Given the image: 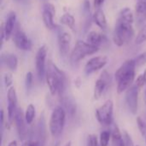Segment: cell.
Wrapping results in <instances>:
<instances>
[{
	"label": "cell",
	"mask_w": 146,
	"mask_h": 146,
	"mask_svg": "<svg viewBox=\"0 0 146 146\" xmlns=\"http://www.w3.org/2000/svg\"><path fill=\"white\" fill-rule=\"evenodd\" d=\"M145 139H146V136H145Z\"/></svg>",
	"instance_id": "7bdbcfd3"
},
{
	"label": "cell",
	"mask_w": 146,
	"mask_h": 146,
	"mask_svg": "<svg viewBox=\"0 0 146 146\" xmlns=\"http://www.w3.org/2000/svg\"><path fill=\"white\" fill-rule=\"evenodd\" d=\"M4 84L7 88H9L13 83V76L10 72H6L3 76Z\"/></svg>",
	"instance_id": "f1b7e54d"
},
{
	"label": "cell",
	"mask_w": 146,
	"mask_h": 146,
	"mask_svg": "<svg viewBox=\"0 0 146 146\" xmlns=\"http://www.w3.org/2000/svg\"><path fill=\"white\" fill-rule=\"evenodd\" d=\"M98 46L92 45L87 41L78 40L71 52V61L73 63H78L86 56L95 54L98 52Z\"/></svg>",
	"instance_id": "5b68a950"
},
{
	"label": "cell",
	"mask_w": 146,
	"mask_h": 146,
	"mask_svg": "<svg viewBox=\"0 0 146 146\" xmlns=\"http://www.w3.org/2000/svg\"><path fill=\"white\" fill-rule=\"evenodd\" d=\"M144 75H145V81H146V70L145 71V72H144Z\"/></svg>",
	"instance_id": "f35d334b"
},
{
	"label": "cell",
	"mask_w": 146,
	"mask_h": 146,
	"mask_svg": "<svg viewBox=\"0 0 146 146\" xmlns=\"http://www.w3.org/2000/svg\"><path fill=\"white\" fill-rule=\"evenodd\" d=\"M92 20L96 23V25L98 27H99L101 29L105 30L107 28L108 23H107L106 15H105L104 10H102L101 9H98L94 12V14L92 15Z\"/></svg>",
	"instance_id": "d6986e66"
},
{
	"label": "cell",
	"mask_w": 146,
	"mask_h": 146,
	"mask_svg": "<svg viewBox=\"0 0 146 146\" xmlns=\"http://www.w3.org/2000/svg\"><path fill=\"white\" fill-rule=\"evenodd\" d=\"M60 22L68 28H69L71 30L74 31L75 28V19L71 14H64L61 18H60Z\"/></svg>",
	"instance_id": "7402d4cb"
},
{
	"label": "cell",
	"mask_w": 146,
	"mask_h": 146,
	"mask_svg": "<svg viewBox=\"0 0 146 146\" xmlns=\"http://www.w3.org/2000/svg\"><path fill=\"white\" fill-rule=\"evenodd\" d=\"M114 103L111 100H108L99 108L96 110V117L98 122L104 126H109L113 121Z\"/></svg>",
	"instance_id": "8992f818"
},
{
	"label": "cell",
	"mask_w": 146,
	"mask_h": 146,
	"mask_svg": "<svg viewBox=\"0 0 146 146\" xmlns=\"http://www.w3.org/2000/svg\"><path fill=\"white\" fill-rule=\"evenodd\" d=\"M13 41L15 46L22 51H30L32 49V41L21 28H16L13 35Z\"/></svg>",
	"instance_id": "4fadbf2b"
},
{
	"label": "cell",
	"mask_w": 146,
	"mask_h": 146,
	"mask_svg": "<svg viewBox=\"0 0 146 146\" xmlns=\"http://www.w3.org/2000/svg\"><path fill=\"white\" fill-rule=\"evenodd\" d=\"M74 83L77 87H80V83H81V81H80V77H77L75 80H74Z\"/></svg>",
	"instance_id": "d590c367"
},
{
	"label": "cell",
	"mask_w": 146,
	"mask_h": 146,
	"mask_svg": "<svg viewBox=\"0 0 146 146\" xmlns=\"http://www.w3.org/2000/svg\"><path fill=\"white\" fill-rule=\"evenodd\" d=\"M135 12L138 25L144 24L146 22V2L138 1L135 5Z\"/></svg>",
	"instance_id": "ac0fdd59"
},
{
	"label": "cell",
	"mask_w": 146,
	"mask_h": 146,
	"mask_svg": "<svg viewBox=\"0 0 146 146\" xmlns=\"http://www.w3.org/2000/svg\"><path fill=\"white\" fill-rule=\"evenodd\" d=\"M108 63V57L106 56H97L93 57L87 61L85 65L84 71L86 75L92 74L101 69H103Z\"/></svg>",
	"instance_id": "30bf717a"
},
{
	"label": "cell",
	"mask_w": 146,
	"mask_h": 146,
	"mask_svg": "<svg viewBox=\"0 0 146 146\" xmlns=\"http://www.w3.org/2000/svg\"><path fill=\"white\" fill-rule=\"evenodd\" d=\"M66 122V111L62 107H56L51 114L49 128L50 134L53 137L59 136L64 128Z\"/></svg>",
	"instance_id": "277c9868"
},
{
	"label": "cell",
	"mask_w": 146,
	"mask_h": 146,
	"mask_svg": "<svg viewBox=\"0 0 146 146\" xmlns=\"http://www.w3.org/2000/svg\"><path fill=\"white\" fill-rule=\"evenodd\" d=\"M123 138H124V141H125V145L134 146L133 145V140H132L131 136L127 132H124V137Z\"/></svg>",
	"instance_id": "d6a6232c"
},
{
	"label": "cell",
	"mask_w": 146,
	"mask_h": 146,
	"mask_svg": "<svg viewBox=\"0 0 146 146\" xmlns=\"http://www.w3.org/2000/svg\"><path fill=\"white\" fill-rule=\"evenodd\" d=\"M126 102L130 112L133 114H136L139 107V88L136 84L132 85L129 89H127Z\"/></svg>",
	"instance_id": "7c38bea8"
},
{
	"label": "cell",
	"mask_w": 146,
	"mask_h": 146,
	"mask_svg": "<svg viewBox=\"0 0 146 146\" xmlns=\"http://www.w3.org/2000/svg\"><path fill=\"white\" fill-rule=\"evenodd\" d=\"M33 75L31 71H29L26 74V78H25V86L27 91L31 89L33 86Z\"/></svg>",
	"instance_id": "4316f807"
},
{
	"label": "cell",
	"mask_w": 146,
	"mask_h": 146,
	"mask_svg": "<svg viewBox=\"0 0 146 146\" xmlns=\"http://www.w3.org/2000/svg\"><path fill=\"white\" fill-rule=\"evenodd\" d=\"M146 41V22L145 24L143 26V28L140 29V31L139 32V34H137L136 38H135V43L137 45H140L143 44L144 42Z\"/></svg>",
	"instance_id": "cb8c5ba5"
},
{
	"label": "cell",
	"mask_w": 146,
	"mask_h": 146,
	"mask_svg": "<svg viewBox=\"0 0 146 146\" xmlns=\"http://www.w3.org/2000/svg\"><path fill=\"white\" fill-rule=\"evenodd\" d=\"M71 40H72V37H71L69 33H68L66 31H63V30L59 31L58 37H57L58 47H59L60 54H61V56L62 58L67 57L68 54Z\"/></svg>",
	"instance_id": "5bb4252c"
},
{
	"label": "cell",
	"mask_w": 146,
	"mask_h": 146,
	"mask_svg": "<svg viewBox=\"0 0 146 146\" xmlns=\"http://www.w3.org/2000/svg\"><path fill=\"white\" fill-rule=\"evenodd\" d=\"M137 125L142 136H146V123L141 117H137Z\"/></svg>",
	"instance_id": "484cf974"
},
{
	"label": "cell",
	"mask_w": 146,
	"mask_h": 146,
	"mask_svg": "<svg viewBox=\"0 0 146 146\" xmlns=\"http://www.w3.org/2000/svg\"><path fill=\"white\" fill-rule=\"evenodd\" d=\"M47 56V47L45 46H41L36 54V71L38 78L40 82H43L45 78L46 69H45V61Z\"/></svg>",
	"instance_id": "ba28073f"
},
{
	"label": "cell",
	"mask_w": 146,
	"mask_h": 146,
	"mask_svg": "<svg viewBox=\"0 0 146 146\" xmlns=\"http://www.w3.org/2000/svg\"><path fill=\"white\" fill-rule=\"evenodd\" d=\"M8 99V121L6 122V128L10 129V126L15 120V116L17 111V96L14 87H9L7 92Z\"/></svg>",
	"instance_id": "52a82bcc"
},
{
	"label": "cell",
	"mask_w": 146,
	"mask_h": 146,
	"mask_svg": "<svg viewBox=\"0 0 146 146\" xmlns=\"http://www.w3.org/2000/svg\"><path fill=\"white\" fill-rule=\"evenodd\" d=\"M56 15V9L52 3H46L43 6L42 11V18L45 27L50 29L53 30L57 28L56 23L54 22V15Z\"/></svg>",
	"instance_id": "8fae6325"
},
{
	"label": "cell",
	"mask_w": 146,
	"mask_h": 146,
	"mask_svg": "<svg viewBox=\"0 0 146 146\" xmlns=\"http://www.w3.org/2000/svg\"><path fill=\"white\" fill-rule=\"evenodd\" d=\"M139 1H142V2H146V0H139Z\"/></svg>",
	"instance_id": "ab89813d"
},
{
	"label": "cell",
	"mask_w": 146,
	"mask_h": 146,
	"mask_svg": "<svg viewBox=\"0 0 146 146\" xmlns=\"http://www.w3.org/2000/svg\"><path fill=\"white\" fill-rule=\"evenodd\" d=\"M110 83H111L110 75L108 73L107 71H104L101 73L100 77L95 83V86H94V98L96 100H98V99L101 98V96L104 93L105 89L109 87Z\"/></svg>",
	"instance_id": "9c48e42d"
},
{
	"label": "cell",
	"mask_w": 146,
	"mask_h": 146,
	"mask_svg": "<svg viewBox=\"0 0 146 146\" xmlns=\"http://www.w3.org/2000/svg\"><path fill=\"white\" fill-rule=\"evenodd\" d=\"M135 84L138 86L139 89H141V88H143V87L145 85L146 81L144 73L141 74V75H139V76L137 77V80H136V82H135Z\"/></svg>",
	"instance_id": "4dcf8cb0"
},
{
	"label": "cell",
	"mask_w": 146,
	"mask_h": 146,
	"mask_svg": "<svg viewBox=\"0 0 146 146\" xmlns=\"http://www.w3.org/2000/svg\"><path fill=\"white\" fill-rule=\"evenodd\" d=\"M45 80L52 96L58 94L60 97L63 96L67 85L66 75L51 61L48 62Z\"/></svg>",
	"instance_id": "7a4b0ae2"
},
{
	"label": "cell",
	"mask_w": 146,
	"mask_h": 146,
	"mask_svg": "<svg viewBox=\"0 0 146 146\" xmlns=\"http://www.w3.org/2000/svg\"><path fill=\"white\" fill-rule=\"evenodd\" d=\"M15 1H19V0H15Z\"/></svg>",
	"instance_id": "b9f144b4"
},
{
	"label": "cell",
	"mask_w": 146,
	"mask_h": 146,
	"mask_svg": "<svg viewBox=\"0 0 146 146\" xmlns=\"http://www.w3.org/2000/svg\"><path fill=\"white\" fill-rule=\"evenodd\" d=\"M106 40V37L104 34H102L96 31H91L86 36V41L92 45L99 46L102 43Z\"/></svg>",
	"instance_id": "ffe728a7"
},
{
	"label": "cell",
	"mask_w": 146,
	"mask_h": 146,
	"mask_svg": "<svg viewBox=\"0 0 146 146\" xmlns=\"http://www.w3.org/2000/svg\"><path fill=\"white\" fill-rule=\"evenodd\" d=\"M133 22L134 15L129 8L126 7L121 10L113 34L114 43L117 46H122L126 43L129 42L133 37Z\"/></svg>",
	"instance_id": "6da1fadb"
},
{
	"label": "cell",
	"mask_w": 146,
	"mask_h": 146,
	"mask_svg": "<svg viewBox=\"0 0 146 146\" xmlns=\"http://www.w3.org/2000/svg\"><path fill=\"white\" fill-rule=\"evenodd\" d=\"M112 146H126L124 138H122L121 133L118 126H115L112 132Z\"/></svg>",
	"instance_id": "44dd1931"
},
{
	"label": "cell",
	"mask_w": 146,
	"mask_h": 146,
	"mask_svg": "<svg viewBox=\"0 0 146 146\" xmlns=\"http://www.w3.org/2000/svg\"><path fill=\"white\" fill-rule=\"evenodd\" d=\"M136 63L134 59L125 61L115 73V78L117 81V93L121 94L127 90L134 81Z\"/></svg>",
	"instance_id": "3957f363"
},
{
	"label": "cell",
	"mask_w": 146,
	"mask_h": 146,
	"mask_svg": "<svg viewBox=\"0 0 146 146\" xmlns=\"http://www.w3.org/2000/svg\"><path fill=\"white\" fill-rule=\"evenodd\" d=\"M3 0H0V3H3Z\"/></svg>",
	"instance_id": "60d3db41"
},
{
	"label": "cell",
	"mask_w": 146,
	"mask_h": 146,
	"mask_svg": "<svg viewBox=\"0 0 146 146\" xmlns=\"http://www.w3.org/2000/svg\"><path fill=\"white\" fill-rule=\"evenodd\" d=\"M16 22V15L15 12L10 11L7 16V19L4 23V29H5V34H6V40H9V38L11 37L14 28H15V24Z\"/></svg>",
	"instance_id": "2e32d148"
},
{
	"label": "cell",
	"mask_w": 146,
	"mask_h": 146,
	"mask_svg": "<svg viewBox=\"0 0 146 146\" xmlns=\"http://www.w3.org/2000/svg\"><path fill=\"white\" fill-rule=\"evenodd\" d=\"M83 10L86 16H90V11H91V3L88 0H85L83 3Z\"/></svg>",
	"instance_id": "1f68e13d"
},
{
	"label": "cell",
	"mask_w": 146,
	"mask_h": 146,
	"mask_svg": "<svg viewBox=\"0 0 146 146\" xmlns=\"http://www.w3.org/2000/svg\"><path fill=\"white\" fill-rule=\"evenodd\" d=\"M87 146H98V137L95 134H90L87 138Z\"/></svg>",
	"instance_id": "f546056e"
},
{
	"label": "cell",
	"mask_w": 146,
	"mask_h": 146,
	"mask_svg": "<svg viewBox=\"0 0 146 146\" xmlns=\"http://www.w3.org/2000/svg\"><path fill=\"white\" fill-rule=\"evenodd\" d=\"M110 136L111 135H110V133L109 131L102 132L101 134H100V139H99L100 146H108Z\"/></svg>",
	"instance_id": "d4e9b609"
},
{
	"label": "cell",
	"mask_w": 146,
	"mask_h": 146,
	"mask_svg": "<svg viewBox=\"0 0 146 146\" xmlns=\"http://www.w3.org/2000/svg\"><path fill=\"white\" fill-rule=\"evenodd\" d=\"M8 146H18V145H17V142H16V141H11V142L8 145Z\"/></svg>",
	"instance_id": "8d00e7d4"
},
{
	"label": "cell",
	"mask_w": 146,
	"mask_h": 146,
	"mask_svg": "<svg viewBox=\"0 0 146 146\" xmlns=\"http://www.w3.org/2000/svg\"><path fill=\"white\" fill-rule=\"evenodd\" d=\"M35 114H36L35 107L33 104H29L27 107V109L25 112V119H26V122L27 125H31L33 122Z\"/></svg>",
	"instance_id": "603a6c76"
},
{
	"label": "cell",
	"mask_w": 146,
	"mask_h": 146,
	"mask_svg": "<svg viewBox=\"0 0 146 146\" xmlns=\"http://www.w3.org/2000/svg\"><path fill=\"white\" fill-rule=\"evenodd\" d=\"M104 0H94V5H95V7L99 8L104 3Z\"/></svg>",
	"instance_id": "e575fe53"
},
{
	"label": "cell",
	"mask_w": 146,
	"mask_h": 146,
	"mask_svg": "<svg viewBox=\"0 0 146 146\" xmlns=\"http://www.w3.org/2000/svg\"><path fill=\"white\" fill-rule=\"evenodd\" d=\"M15 123L16 126V129L18 132V134L20 136L21 139H24L27 135V128H26V119H25V114H23L22 109L18 108L15 116Z\"/></svg>",
	"instance_id": "9a60e30c"
},
{
	"label": "cell",
	"mask_w": 146,
	"mask_h": 146,
	"mask_svg": "<svg viewBox=\"0 0 146 146\" xmlns=\"http://www.w3.org/2000/svg\"><path fill=\"white\" fill-rule=\"evenodd\" d=\"M1 62L5 65L9 70L15 71L18 66V59L15 54L12 53H5L1 55Z\"/></svg>",
	"instance_id": "e0dca14e"
},
{
	"label": "cell",
	"mask_w": 146,
	"mask_h": 146,
	"mask_svg": "<svg viewBox=\"0 0 146 146\" xmlns=\"http://www.w3.org/2000/svg\"><path fill=\"white\" fill-rule=\"evenodd\" d=\"M21 146H39V143L36 141H31V140H27L23 142Z\"/></svg>",
	"instance_id": "836d02e7"
},
{
	"label": "cell",
	"mask_w": 146,
	"mask_h": 146,
	"mask_svg": "<svg viewBox=\"0 0 146 146\" xmlns=\"http://www.w3.org/2000/svg\"><path fill=\"white\" fill-rule=\"evenodd\" d=\"M71 145H72L71 142H68V143H67V144H66L64 146H71Z\"/></svg>",
	"instance_id": "74e56055"
},
{
	"label": "cell",
	"mask_w": 146,
	"mask_h": 146,
	"mask_svg": "<svg viewBox=\"0 0 146 146\" xmlns=\"http://www.w3.org/2000/svg\"><path fill=\"white\" fill-rule=\"evenodd\" d=\"M134 60H135L137 67L145 65L146 64V52H144L140 53Z\"/></svg>",
	"instance_id": "83f0119b"
}]
</instances>
